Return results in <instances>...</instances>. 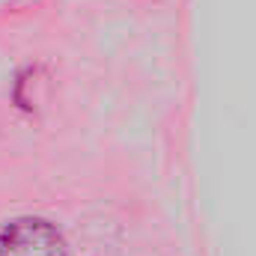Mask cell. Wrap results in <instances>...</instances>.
<instances>
[{"mask_svg":"<svg viewBox=\"0 0 256 256\" xmlns=\"http://www.w3.org/2000/svg\"><path fill=\"white\" fill-rule=\"evenodd\" d=\"M0 256H66V242L48 220L21 218L0 232Z\"/></svg>","mask_w":256,"mask_h":256,"instance_id":"cell-1","label":"cell"}]
</instances>
